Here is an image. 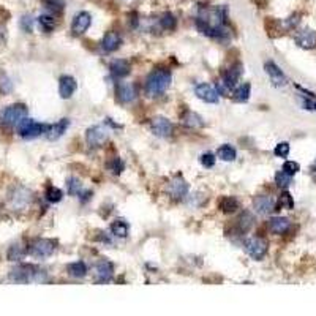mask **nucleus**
<instances>
[{
	"label": "nucleus",
	"mask_w": 316,
	"mask_h": 316,
	"mask_svg": "<svg viewBox=\"0 0 316 316\" xmlns=\"http://www.w3.org/2000/svg\"><path fill=\"white\" fill-rule=\"evenodd\" d=\"M253 207L254 212L259 215H269L270 212H274L277 207V201L269 196V194H259L253 199Z\"/></svg>",
	"instance_id": "15"
},
{
	"label": "nucleus",
	"mask_w": 316,
	"mask_h": 316,
	"mask_svg": "<svg viewBox=\"0 0 316 316\" xmlns=\"http://www.w3.org/2000/svg\"><path fill=\"white\" fill-rule=\"evenodd\" d=\"M217 157L220 158L221 161H234L236 157H237V152L236 149L229 146V144H223L221 147H218L217 150Z\"/></svg>",
	"instance_id": "30"
},
{
	"label": "nucleus",
	"mask_w": 316,
	"mask_h": 316,
	"mask_svg": "<svg viewBox=\"0 0 316 316\" xmlns=\"http://www.w3.org/2000/svg\"><path fill=\"white\" fill-rule=\"evenodd\" d=\"M188 190H190L188 184L180 176H176L168 185V193L171 194V198L174 199H184L188 194Z\"/></svg>",
	"instance_id": "19"
},
{
	"label": "nucleus",
	"mask_w": 316,
	"mask_h": 316,
	"mask_svg": "<svg viewBox=\"0 0 316 316\" xmlns=\"http://www.w3.org/2000/svg\"><path fill=\"white\" fill-rule=\"evenodd\" d=\"M289 226H291V221L286 217H272L269 220V229L277 236L284 234V232L289 229Z\"/></svg>",
	"instance_id": "23"
},
{
	"label": "nucleus",
	"mask_w": 316,
	"mask_h": 316,
	"mask_svg": "<svg viewBox=\"0 0 316 316\" xmlns=\"http://www.w3.org/2000/svg\"><path fill=\"white\" fill-rule=\"evenodd\" d=\"M108 139V128L104 125H94L86 131V141L90 147H101Z\"/></svg>",
	"instance_id": "9"
},
{
	"label": "nucleus",
	"mask_w": 316,
	"mask_h": 316,
	"mask_svg": "<svg viewBox=\"0 0 316 316\" xmlns=\"http://www.w3.org/2000/svg\"><path fill=\"white\" fill-rule=\"evenodd\" d=\"M36 22H38V26L43 32L46 33L52 32V30L56 29V19L52 14H41V16H38V19H36Z\"/></svg>",
	"instance_id": "33"
},
{
	"label": "nucleus",
	"mask_w": 316,
	"mask_h": 316,
	"mask_svg": "<svg viewBox=\"0 0 316 316\" xmlns=\"http://www.w3.org/2000/svg\"><path fill=\"white\" fill-rule=\"evenodd\" d=\"M182 120L188 128H202V126H204V120H202V117L193 111H187L182 116Z\"/></svg>",
	"instance_id": "28"
},
{
	"label": "nucleus",
	"mask_w": 316,
	"mask_h": 316,
	"mask_svg": "<svg viewBox=\"0 0 316 316\" xmlns=\"http://www.w3.org/2000/svg\"><path fill=\"white\" fill-rule=\"evenodd\" d=\"M242 70L244 66L240 63H236V65H231V68L224 70L221 73V81L217 84V90L220 95H224V94H231L232 90L237 87V82L242 76Z\"/></svg>",
	"instance_id": "4"
},
{
	"label": "nucleus",
	"mask_w": 316,
	"mask_h": 316,
	"mask_svg": "<svg viewBox=\"0 0 316 316\" xmlns=\"http://www.w3.org/2000/svg\"><path fill=\"white\" fill-rule=\"evenodd\" d=\"M56 245H57V242L52 239H38L30 245L27 252L30 256H33L36 259H43V258H49L51 254L54 253Z\"/></svg>",
	"instance_id": "7"
},
{
	"label": "nucleus",
	"mask_w": 316,
	"mask_h": 316,
	"mask_svg": "<svg viewBox=\"0 0 316 316\" xmlns=\"http://www.w3.org/2000/svg\"><path fill=\"white\" fill-rule=\"evenodd\" d=\"M244 248H245V252L250 258L261 261L267 254L269 245H267L266 240L261 239V237H250L244 242Z\"/></svg>",
	"instance_id": "8"
},
{
	"label": "nucleus",
	"mask_w": 316,
	"mask_h": 316,
	"mask_svg": "<svg viewBox=\"0 0 316 316\" xmlns=\"http://www.w3.org/2000/svg\"><path fill=\"white\" fill-rule=\"evenodd\" d=\"M94 275L96 283H108L114 277V264L109 259H100L96 261L94 267Z\"/></svg>",
	"instance_id": "10"
},
{
	"label": "nucleus",
	"mask_w": 316,
	"mask_h": 316,
	"mask_svg": "<svg viewBox=\"0 0 316 316\" xmlns=\"http://www.w3.org/2000/svg\"><path fill=\"white\" fill-rule=\"evenodd\" d=\"M194 26L202 35L214 40L228 38V10L224 6H201L194 19Z\"/></svg>",
	"instance_id": "1"
},
{
	"label": "nucleus",
	"mask_w": 316,
	"mask_h": 316,
	"mask_svg": "<svg viewBox=\"0 0 316 316\" xmlns=\"http://www.w3.org/2000/svg\"><path fill=\"white\" fill-rule=\"evenodd\" d=\"M5 43H6V29L0 26V46H3Z\"/></svg>",
	"instance_id": "47"
},
{
	"label": "nucleus",
	"mask_w": 316,
	"mask_h": 316,
	"mask_svg": "<svg viewBox=\"0 0 316 316\" xmlns=\"http://www.w3.org/2000/svg\"><path fill=\"white\" fill-rule=\"evenodd\" d=\"M275 184H277V187H280V188H283V190H286V188L292 184V176L286 174V172H284L283 169L278 171L277 174H275Z\"/></svg>",
	"instance_id": "36"
},
{
	"label": "nucleus",
	"mask_w": 316,
	"mask_h": 316,
	"mask_svg": "<svg viewBox=\"0 0 316 316\" xmlns=\"http://www.w3.org/2000/svg\"><path fill=\"white\" fill-rule=\"evenodd\" d=\"M82 190V184L78 177H70L66 180V191H68L70 196H79Z\"/></svg>",
	"instance_id": "35"
},
{
	"label": "nucleus",
	"mask_w": 316,
	"mask_h": 316,
	"mask_svg": "<svg viewBox=\"0 0 316 316\" xmlns=\"http://www.w3.org/2000/svg\"><path fill=\"white\" fill-rule=\"evenodd\" d=\"M10 280L14 283H43L48 280V275L33 264H19L10 272Z\"/></svg>",
	"instance_id": "3"
},
{
	"label": "nucleus",
	"mask_w": 316,
	"mask_h": 316,
	"mask_svg": "<svg viewBox=\"0 0 316 316\" xmlns=\"http://www.w3.org/2000/svg\"><path fill=\"white\" fill-rule=\"evenodd\" d=\"M194 94H196L198 98L204 103L215 104L220 101V94H218V90L214 86L206 84V82H202V84H198L194 87Z\"/></svg>",
	"instance_id": "13"
},
{
	"label": "nucleus",
	"mask_w": 316,
	"mask_h": 316,
	"mask_svg": "<svg viewBox=\"0 0 316 316\" xmlns=\"http://www.w3.org/2000/svg\"><path fill=\"white\" fill-rule=\"evenodd\" d=\"M282 169L286 172V174L294 177V174H297V172L300 171V166H299V163H296V161H284Z\"/></svg>",
	"instance_id": "43"
},
{
	"label": "nucleus",
	"mask_w": 316,
	"mask_h": 316,
	"mask_svg": "<svg viewBox=\"0 0 316 316\" xmlns=\"http://www.w3.org/2000/svg\"><path fill=\"white\" fill-rule=\"evenodd\" d=\"M44 196H46V199L49 201V202H60L62 201V198H63V193H62V190L60 188H57V187H48V190H46V193H44Z\"/></svg>",
	"instance_id": "37"
},
{
	"label": "nucleus",
	"mask_w": 316,
	"mask_h": 316,
	"mask_svg": "<svg viewBox=\"0 0 316 316\" xmlns=\"http://www.w3.org/2000/svg\"><path fill=\"white\" fill-rule=\"evenodd\" d=\"M33 22H35V19L30 16V14H24V16H22L21 21H19V26H21L22 30H24V32L30 33L33 30Z\"/></svg>",
	"instance_id": "41"
},
{
	"label": "nucleus",
	"mask_w": 316,
	"mask_h": 316,
	"mask_svg": "<svg viewBox=\"0 0 316 316\" xmlns=\"http://www.w3.org/2000/svg\"><path fill=\"white\" fill-rule=\"evenodd\" d=\"M108 168H109V171L112 172V174H116V176H119L120 172H122L124 169H125V163L120 160L119 157H116V158H112V160L108 163Z\"/></svg>",
	"instance_id": "40"
},
{
	"label": "nucleus",
	"mask_w": 316,
	"mask_h": 316,
	"mask_svg": "<svg viewBox=\"0 0 316 316\" xmlns=\"http://www.w3.org/2000/svg\"><path fill=\"white\" fill-rule=\"evenodd\" d=\"M120 43H122V38H120V35L114 30H109L103 35V40H101V48L104 52H114L119 46Z\"/></svg>",
	"instance_id": "22"
},
{
	"label": "nucleus",
	"mask_w": 316,
	"mask_h": 316,
	"mask_svg": "<svg viewBox=\"0 0 316 316\" xmlns=\"http://www.w3.org/2000/svg\"><path fill=\"white\" fill-rule=\"evenodd\" d=\"M92 24V16L87 11H79L71 21V32L74 35H82L87 32V29Z\"/></svg>",
	"instance_id": "17"
},
{
	"label": "nucleus",
	"mask_w": 316,
	"mask_h": 316,
	"mask_svg": "<svg viewBox=\"0 0 316 316\" xmlns=\"http://www.w3.org/2000/svg\"><path fill=\"white\" fill-rule=\"evenodd\" d=\"M299 21H300V19H299V14H292L291 18L286 19V22H284V26H286L288 29H294V27L299 24Z\"/></svg>",
	"instance_id": "45"
},
{
	"label": "nucleus",
	"mask_w": 316,
	"mask_h": 316,
	"mask_svg": "<svg viewBox=\"0 0 316 316\" xmlns=\"http://www.w3.org/2000/svg\"><path fill=\"white\" fill-rule=\"evenodd\" d=\"M236 224H237V229L240 234H245V232H248L252 228H253V224H254V217L252 212H248V210H245V212H242L239 215V218L236 220Z\"/></svg>",
	"instance_id": "25"
},
{
	"label": "nucleus",
	"mask_w": 316,
	"mask_h": 316,
	"mask_svg": "<svg viewBox=\"0 0 316 316\" xmlns=\"http://www.w3.org/2000/svg\"><path fill=\"white\" fill-rule=\"evenodd\" d=\"M44 8H46L48 11L51 13H54V14H59V13H62L63 10V0H44Z\"/></svg>",
	"instance_id": "38"
},
{
	"label": "nucleus",
	"mask_w": 316,
	"mask_h": 316,
	"mask_svg": "<svg viewBox=\"0 0 316 316\" xmlns=\"http://www.w3.org/2000/svg\"><path fill=\"white\" fill-rule=\"evenodd\" d=\"M150 130L158 138H169L172 134V130H174V126L169 122L166 117H161L158 116L155 119H152V122H150Z\"/></svg>",
	"instance_id": "12"
},
{
	"label": "nucleus",
	"mask_w": 316,
	"mask_h": 316,
	"mask_svg": "<svg viewBox=\"0 0 316 316\" xmlns=\"http://www.w3.org/2000/svg\"><path fill=\"white\" fill-rule=\"evenodd\" d=\"M312 169H316V161L313 163V166H312Z\"/></svg>",
	"instance_id": "49"
},
{
	"label": "nucleus",
	"mask_w": 316,
	"mask_h": 316,
	"mask_svg": "<svg viewBox=\"0 0 316 316\" xmlns=\"http://www.w3.org/2000/svg\"><path fill=\"white\" fill-rule=\"evenodd\" d=\"M171 84V71L168 68H158L149 74L144 84V92L150 98L160 96L166 92Z\"/></svg>",
	"instance_id": "2"
},
{
	"label": "nucleus",
	"mask_w": 316,
	"mask_h": 316,
	"mask_svg": "<svg viewBox=\"0 0 316 316\" xmlns=\"http://www.w3.org/2000/svg\"><path fill=\"white\" fill-rule=\"evenodd\" d=\"M24 254H26L24 247L19 245V244H14L8 248L6 258H8V261H21L22 258H24Z\"/></svg>",
	"instance_id": "34"
},
{
	"label": "nucleus",
	"mask_w": 316,
	"mask_h": 316,
	"mask_svg": "<svg viewBox=\"0 0 316 316\" xmlns=\"http://www.w3.org/2000/svg\"><path fill=\"white\" fill-rule=\"evenodd\" d=\"M136 87H134L133 82H117L116 86V96L117 100L122 103V104H126V103H131L136 98Z\"/></svg>",
	"instance_id": "14"
},
{
	"label": "nucleus",
	"mask_w": 316,
	"mask_h": 316,
	"mask_svg": "<svg viewBox=\"0 0 316 316\" xmlns=\"http://www.w3.org/2000/svg\"><path fill=\"white\" fill-rule=\"evenodd\" d=\"M10 201L14 209H24L30 204V201H32V193L24 187H16L11 193Z\"/></svg>",
	"instance_id": "16"
},
{
	"label": "nucleus",
	"mask_w": 316,
	"mask_h": 316,
	"mask_svg": "<svg viewBox=\"0 0 316 316\" xmlns=\"http://www.w3.org/2000/svg\"><path fill=\"white\" fill-rule=\"evenodd\" d=\"M109 71H111V74L116 79H122V78L128 76V74H130L131 66H130L128 60H125V59H114L109 63Z\"/></svg>",
	"instance_id": "20"
},
{
	"label": "nucleus",
	"mask_w": 316,
	"mask_h": 316,
	"mask_svg": "<svg viewBox=\"0 0 316 316\" xmlns=\"http://www.w3.org/2000/svg\"><path fill=\"white\" fill-rule=\"evenodd\" d=\"M78 89V82L70 74H63L59 79V94L63 100H68L73 96V94L76 92Z\"/></svg>",
	"instance_id": "18"
},
{
	"label": "nucleus",
	"mask_w": 316,
	"mask_h": 316,
	"mask_svg": "<svg viewBox=\"0 0 316 316\" xmlns=\"http://www.w3.org/2000/svg\"><path fill=\"white\" fill-rule=\"evenodd\" d=\"M289 150H291V147H289L288 142H280V144L275 146L274 154H275V157H278V158H286V157L289 155Z\"/></svg>",
	"instance_id": "42"
},
{
	"label": "nucleus",
	"mask_w": 316,
	"mask_h": 316,
	"mask_svg": "<svg viewBox=\"0 0 316 316\" xmlns=\"http://www.w3.org/2000/svg\"><path fill=\"white\" fill-rule=\"evenodd\" d=\"M250 94H252V86L248 84V82H245V84H240L239 87L232 90V100L237 103H245L250 98Z\"/></svg>",
	"instance_id": "27"
},
{
	"label": "nucleus",
	"mask_w": 316,
	"mask_h": 316,
	"mask_svg": "<svg viewBox=\"0 0 316 316\" xmlns=\"http://www.w3.org/2000/svg\"><path fill=\"white\" fill-rule=\"evenodd\" d=\"M128 223H126L125 220H116L114 223L111 224V232L114 234L116 237H120V239H125L126 236H128Z\"/></svg>",
	"instance_id": "31"
},
{
	"label": "nucleus",
	"mask_w": 316,
	"mask_h": 316,
	"mask_svg": "<svg viewBox=\"0 0 316 316\" xmlns=\"http://www.w3.org/2000/svg\"><path fill=\"white\" fill-rule=\"evenodd\" d=\"M239 207H240V204L234 196H224L220 201V209L223 214H234V212H237Z\"/></svg>",
	"instance_id": "29"
},
{
	"label": "nucleus",
	"mask_w": 316,
	"mask_h": 316,
	"mask_svg": "<svg viewBox=\"0 0 316 316\" xmlns=\"http://www.w3.org/2000/svg\"><path fill=\"white\" fill-rule=\"evenodd\" d=\"M90 198H92V191H86L84 194H82V199H81V201H82V202H87Z\"/></svg>",
	"instance_id": "48"
},
{
	"label": "nucleus",
	"mask_w": 316,
	"mask_h": 316,
	"mask_svg": "<svg viewBox=\"0 0 316 316\" xmlns=\"http://www.w3.org/2000/svg\"><path fill=\"white\" fill-rule=\"evenodd\" d=\"M158 24H160V27L161 29H164V30H168V32H171V30H174L176 27H177V19H176V16L172 13H163L161 14V18L158 19Z\"/></svg>",
	"instance_id": "32"
},
{
	"label": "nucleus",
	"mask_w": 316,
	"mask_h": 316,
	"mask_svg": "<svg viewBox=\"0 0 316 316\" xmlns=\"http://www.w3.org/2000/svg\"><path fill=\"white\" fill-rule=\"evenodd\" d=\"M0 87H2V90L3 92H10V90L13 89V82L6 78V76H3L2 78V82H0Z\"/></svg>",
	"instance_id": "46"
},
{
	"label": "nucleus",
	"mask_w": 316,
	"mask_h": 316,
	"mask_svg": "<svg viewBox=\"0 0 316 316\" xmlns=\"http://www.w3.org/2000/svg\"><path fill=\"white\" fill-rule=\"evenodd\" d=\"M296 43L297 46L304 49H312L316 46V32L310 29H304L296 35Z\"/></svg>",
	"instance_id": "21"
},
{
	"label": "nucleus",
	"mask_w": 316,
	"mask_h": 316,
	"mask_svg": "<svg viewBox=\"0 0 316 316\" xmlns=\"http://www.w3.org/2000/svg\"><path fill=\"white\" fill-rule=\"evenodd\" d=\"M199 161H201V164L204 168H207V169H210V168H214V164H215V161H217V158H215V155H212V154H202L201 155V158H199Z\"/></svg>",
	"instance_id": "44"
},
{
	"label": "nucleus",
	"mask_w": 316,
	"mask_h": 316,
	"mask_svg": "<svg viewBox=\"0 0 316 316\" xmlns=\"http://www.w3.org/2000/svg\"><path fill=\"white\" fill-rule=\"evenodd\" d=\"M66 272H68V275L73 278H84L89 272V269L84 261H76V262H71V264L66 266Z\"/></svg>",
	"instance_id": "26"
},
{
	"label": "nucleus",
	"mask_w": 316,
	"mask_h": 316,
	"mask_svg": "<svg viewBox=\"0 0 316 316\" xmlns=\"http://www.w3.org/2000/svg\"><path fill=\"white\" fill-rule=\"evenodd\" d=\"M264 70L269 74V78H270V81H272V84L275 87H284L288 84L286 74L282 71V68L274 62V60H267V62L264 63Z\"/></svg>",
	"instance_id": "11"
},
{
	"label": "nucleus",
	"mask_w": 316,
	"mask_h": 316,
	"mask_svg": "<svg viewBox=\"0 0 316 316\" xmlns=\"http://www.w3.org/2000/svg\"><path fill=\"white\" fill-rule=\"evenodd\" d=\"M16 128H18V134L21 138L35 139V138L41 136V134L48 133L49 125L48 124H40V122H36V120H33V119L26 117V119L21 120Z\"/></svg>",
	"instance_id": "5"
},
{
	"label": "nucleus",
	"mask_w": 316,
	"mask_h": 316,
	"mask_svg": "<svg viewBox=\"0 0 316 316\" xmlns=\"http://www.w3.org/2000/svg\"><path fill=\"white\" fill-rule=\"evenodd\" d=\"M278 207H280V209H286V210L294 209V199H292V196H291L288 191H283L280 194V198H278Z\"/></svg>",
	"instance_id": "39"
},
{
	"label": "nucleus",
	"mask_w": 316,
	"mask_h": 316,
	"mask_svg": "<svg viewBox=\"0 0 316 316\" xmlns=\"http://www.w3.org/2000/svg\"><path fill=\"white\" fill-rule=\"evenodd\" d=\"M68 126H70V120L68 119H60L59 122H56L54 125H49V130L46 133L48 139L49 141H57L59 138H62Z\"/></svg>",
	"instance_id": "24"
},
{
	"label": "nucleus",
	"mask_w": 316,
	"mask_h": 316,
	"mask_svg": "<svg viewBox=\"0 0 316 316\" xmlns=\"http://www.w3.org/2000/svg\"><path fill=\"white\" fill-rule=\"evenodd\" d=\"M27 117V106L22 103H14L0 111V122L6 126H18L22 119Z\"/></svg>",
	"instance_id": "6"
}]
</instances>
